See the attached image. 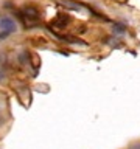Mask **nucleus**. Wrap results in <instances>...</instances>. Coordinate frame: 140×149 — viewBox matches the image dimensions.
Segmentation results:
<instances>
[{"label": "nucleus", "instance_id": "obj_1", "mask_svg": "<svg viewBox=\"0 0 140 149\" xmlns=\"http://www.w3.org/2000/svg\"><path fill=\"white\" fill-rule=\"evenodd\" d=\"M0 26H2L3 31H8V33H13L16 31V23L11 17H3L2 20H0Z\"/></svg>", "mask_w": 140, "mask_h": 149}, {"label": "nucleus", "instance_id": "obj_2", "mask_svg": "<svg viewBox=\"0 0 140 149\" xmlns=\"http://www.w3.org/2000/svg\"><path fill=\"white\" fill-rule=\"evenodd\" d=\"M70 22V17L65 16V14H61V16H58V19L51 23L53 26H59V28H65V25Z\"/></svg>", "mask_w": 140, "mask_h": 149}, {"label": "nucleus", "instance_id": "obj_3", "mask_svg": "<svg viewBox=\"0 0 140 149\" xmlns=\"http://www.w3.org/2000/svg\"><path fill=\"white\" fill-rule=\"evenodd\" d=\"M114 33H115V34H125V33H126V26L123 25V23H115V25H114Z\"/></svg>", "mask_w": 140, "mask_h": 149}, {"label": "nucleus", "instance_id": "obj_4", "mask_svg": "<svg viewBox=\"0 0 140 149\" xmlns=\"http://www.w3.org/2000/svg\"><path fill=\"white\" fill-rule=\"evenodd\" d=\"M134 149H140V146H139V144H137V146H134Z\"/></svg>", "mask_w": 140, "mask_h": 149}]
</instances>
